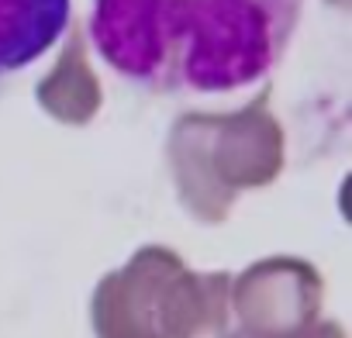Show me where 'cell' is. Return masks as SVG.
<instances>
[{"label":"cell","mask_w":352,"mask_h":338,"mask_svg":"<svg viewBox=\"0 0 352 338\" xmlns=\"http://www.w3.org/2000/svg\"><path fill=\"white\" fill-rule=\"evenodd\" d=\"M304 0H94L90 42L148 93L218 97L259 83L283 56Z\"/></svg>","instance_id":"cell-1"},{"label":"cell","mask_w":352,"mask_h":338,"mask_svg":"<svg viewBox=\"0 0 352 338\" xmlns=\"http://www.w3.org/2000/svg\"><path fill=\"white\" fill-rule=\"evenodd\" d=\"M66 25L69 0H0V76L49 56Z\"/></svg>","instance_id":"cell-2"}]
</instances>
